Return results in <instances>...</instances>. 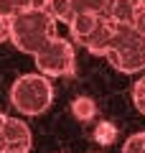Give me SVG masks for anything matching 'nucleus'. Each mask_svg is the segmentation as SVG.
<instances>
[{
  "label": "nucleus",
  "instance_id": "obj_11",
  "mask_svg": "<svg viewBox=\"0 0 145 153\" xmlns=\"http://www.w3.org/2000/svg\"><path fill=\"white\" fill-rule=\"evenodd\" d=\"M71 115H74L79 123H89L92 117L97 115V105L92 97H76L71 102Z\"/></svg>",
  "mask_w": 145,
  "mask_h": 153
},
{
  "label": "nucleus",
  "instance_id": "obj_7",
  "mask_svg": "<svg viewBox=\"0 0 145 153\" xmlns=\"http://www.w3.org/2000/svg\"><path fill=\"white\" fill-rule=\"evenodd\" d=\"M117 31H120V23L117 21H112L109 16L99 18L97 28L92 31V36L87 38L84 49L89 51V54H94V56H107V51L112 49L115 38H117Z\"/></svg>",
  "mask_w": 145,
  "mask_h": 153
},
{
  "label": "nucleus",
  "instance_id": "obj_3",
  "mask_svg": "<svg viewBox=\"0 0 145 153\" xmlns=\"http://www.w3.org/2000/svg\"><path fill=\"white\" fill-rule=\"evenodd\" d=\"M104 59L122 74H138L145 69V38L132 31V26L120 23L117 38Z\"/></svg>",
  "mask_w": 145,
  "mask_h": 153
},
{
  "label": "nucleus",
  "instance_id": "obj_12",
  "mask_svg": "<svg viewBox=\"0 0 145 153\" xmlns=\"http://www.w3.org/2000/svg\"><path fill=\"white\" fill-rule=\"evenodd\" d=\"M122 153H145V130L132 133V135L122 143Z\"/></svg>",
  "mask_w": 145,
  "mask_h": 153
},
{
  "label": "nucleus",
  "instance_id": "obj_9",
  "mask_svg": "<svg viewBox=\"0 0 145 153\" xmlns=\"http://www.w3.org/2000/svg\"><path fill=\"white\" fill-rule=\"evenodd\" d=\"M143 5H145V0H115L112 8H109V18L130 26L135 21V16L143 10Z\"/></svg>",
  "mask_w": 145,
  "mask_h": 153
},
{
  "label": "nucleus",
  "instance_id": "obj_2",
  "mask_svg": "<svg viewBox=\"0 0 145 153\" xmlns=\"http://www.w3.org/2000/svg\"><path fill=\"white\" fill-rule=\"evenodd\" d=\"M10 102L21 115H43L54 102V84L41 74H23L10 87Z\"/></svg>",
  "mask_w": 145,
  "mask_h": 153
},
{
  "label": "nucleus",
  "instance_id": "obj_4",
  "mask_svg": "<svg viewBox=\"0 0 145 153\" xmlns=\"http://www.w3.org/2000/svg\"><path fill=\"white\" fill-rule=\"evenodd\" d=\"M36 66H38V74L46 76V79H56V76H69L74 71V44L66 41V38H51L36 56Z\"/></svg>",
  "mask_w": 145,
  "mask_h": 153
},
{
  "label": "nucleus",
  "instance_id": "obj_5",
  "mask_svg": "<svg viewBox=\"0 0 145 153\" xmlns=\"http://www.w3.org/2000/svg\"><path fill=\"white\" fill-rule=\"evenodd\" d=\"M43 10L54 21H64L69 26L76 16L89 13V16H109L107 0H46Z\"/></svg>",
  "mask_w": 145,
  "mask_h": 153
},
{
  "label": "nucleus",
  "instance_id": "obj_13",
  "mask_svg": "<svg viewBox=\"0 0 145 153\" xmlns=\"http://www.w3.org/2000/svg\"><path fill=\"white\" fill-rule=\"evenodd\" d=\"M132 105L140 115H145V76H140L132 84Z\"/></svg>",
  "mask_w": 145,
  "mask_h": 153
},
{
  "label": "nucleus",
  "instance_id": "obj_15",
  "mask_svg": "<svg viewBox=\"0 0 145 153\" xmlns=\"http://www.w3.org/2000/svg\"><path fill=\"white\" fill-rule=\"evenodd\" d=\"M97 135H99V140H107V143H112V138H115V128L102 125L99 130H97Z\"/></svg>",
  "mask_w": 145,
  "mask_h": 153
},
{
  "label": "nucleus",
  "instance_id": "obj_14",
  "mask_svg": "<svg viewBox=\"0 0 145 153\" xmlns=\"http://www.w3.org/2000/svg\"><path fill=\"white\" fill-rule=\"evenodd\" d=\"M10 23H13V18H5V16H0V44L10 41Z\"/></svg>",
  "mask_w": 145,
  "mask_h": 153
},
{
  "label": "nucleus",
  "instance_id": "obj_8",
  "mask_svg": "<svg viewBox=\"0 0 145 153\" xmlns=\"http://www.w3.org/2000/svg\"><path fill=\"white\" fill-rule=\"evenodd\" d=\"M99 18H104V16H89V13H81V16H76L74 21L69 23L71 41H74V44H79V46H84V44H87V38L92 36V31L97 28Z\"/></svg>",
  "mask_w": 145,
  "mask_h": 153
},
{
  "label": "nucleus",
  "instance_id": "obj_16",
  "mask_svg": "<svg viewBox=\"0 0 145 153\" xmlns=\"http://www.w3.org/2000/svg\"><path fill=\"white\" fill-rule=\"evenodd\" d=\"M112 3H115V0H107V5H109V8H112Z\"/></svg>",
  "mask_w": 145,
  "mask_h": 153
},
{
  "label": "nucleus",
  "instance_id": "obj_1",
  "mask_svg": "<svg viewBox=\"0 0 145 153\" xmlns=\"http://www.w3.org/2000/svg\"><path fill=\"white\" fill-rule=\"evenodd\" d=\"M51 38H56V21L46 10L21 13L10 23V44L23 54L36 56Z\"/></svg>",
  "mask_w": 145,
  "mask_h": 153
},
{
  "label": "nucleus",
  "instance_id": "obj_6",
  "mask_svg": "<svg viewBox=\"0 0 145 153\" xmlns=\"http://www.w3.org/2000/svg\"><path fill=\"white\" fill-rule=\"evenodd\" d=\"M31 128L18 117H8L0 130V153H31Z\"/></svg>",
  "mask_w": 145,
  "mask_h": 153
},
{
  "label": "nucleus",
  "instance_id": "obj_10",
  "mask_svg": "<svg viewBox=\"0 0 145 153\" xmlns=\"http://www.w3.org/2000/svg\"><path fill=\"white\" fill-rule=\"evenodd\" d=\"M46 0H0V16L5 18H16L21 13L28 10H43Z\"/></svg>",
  "mask_w": 145,
  "mask_h": 153
}]
</instances>
